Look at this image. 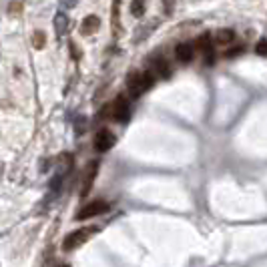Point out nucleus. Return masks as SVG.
Masks as SVG:
<instances>
[{
  "instance_id": "nucleus-1",
  "label": "nucleus",
  "mask_w": 267,
  "mask_h": 267,
  "mask_svg": "<svg viewBox=\"0 0 267 267\" xmlns=\"http://www.w3.org/2000/svg\"><path fill=\"white\" fill-rule=\"evenodd\" d=\"M153 74L151 72H141V70H130L126 76V90L130 98H139L143 92H147L153 86Z\"/></svg>"
},
{
  "instance_id": "nucleus-2",
  "label": "nucleus",
  "mask_w": 267,
  "mask_h": 267,
  "mask_svg": "<svg viewBox=\"0 0 267 267\" xmlns=\"http://www.w3.org/2000/svg\"><path fill=\"white\" fill-rule=\"evenodd\" d=\"M96 231H98L96 225H90V227H82V229L70 231V233L64 237V241H62V249H64V251H74V249H78V247L84 245Z\"/></svg>"
},
{
  "instance_id": "nucleus-3",
  "label": "nucleus",
  "mask_w": 267,
  "mask_h": 267,
  "mask_svg": "<svg viewBox=\"0 0 267 267\" xmlns=\"http://www.w3.org/2000/svg\"><path fill=\"white\" fill-rule=\"evenodd\" d=\"M108 209H110V205H108L106 201H100V199H98V201H90V203H84V207L76 211L74 219H76V221H82V219H94V217L106 213Z\"/></svg>"
},
{
  "instance_id": "nucleus-4",
  "label": "nucleus",
  "mask_w": 267,
  "mask_h": 267,
  "mask_svg": "<svg viewBox=\"0 0 267 267\" xmlns=\"http://www.w3.org/2000/svg\"><path fill=\"white\" fill-rule=\"evenodd\" d=\"M108 114L116 120V122H126L128 120V116H130V108H128V100L122 96V94H118L110 104H108Z\"/></svg>"
},
{
  "instance_id": "nucleus-5",
  "label": "nucleus",
  "mask_w": 267,
  "mask_h": 267,
  "mask_svg": "<svg viewBox=\"0 0 267 267\" xmlns=\"http://www.w3.org/2000/svg\"><path fill=\"white\" fill-rule=\"evenodd\" d=\"M195 44H197V48L203 52L205 62H207V64H213V62H215V52H213V40H211V34H209V32H203V34L195 40Z\"/></svg>"
},
{
  "instance_id": "nucleus-6",
  "label": "nucleus",
  "mask_w": 267,
  "mask_h": 267,
  "mask_svg": "<svg viewBox=\"0 0 267 267\" xmlns=\"http://www.w3.org/2000/svg\"><path fill=\"white\" fill-rule=\"evenodd\" d=\"M94 149L98 151V153H104V151H108L112 145H114V135L108 130V128H100L96 135H94Z\"/></svg>"
},
{
  "instance_id": "nucleus-7",
  "label": "nucleus",
  "mask_w": 267,
  "mask_h": 267,
  "mask_svg": "<svg viewBox=\"0 0 267 267\" xmlns=\"http://www.w3.org/2000/svg\"><path fill=\"white\" fill-rule=\"evenodd\" d=\"M175 56H177V58H179V62H183V64L191 62V60H193V56H195V50H193L191 42H179V44H177V48H175Z\"/></svg>"
},
{
  "instance_id": "nucleus-8",
  "label": "nucleus",
  "mask_w": 267,
  "mask_h": 267,
  "mask_svg": "<svg viewBox=\"0 0 267 267\" xmlns=\"http://www.w3.org/2000/svg\"><path fill=\"white\" fill-rule=\"evenodd\" d=\"M98 26H100V18L94 16V14H88V16L82 20V24H80V32H82L84 36H90V34H94V32L98 30Z\"/></svg>"
},
{
  "instance_id": "nucleus-9",
  "label": "nucleus",
  "mask_w": 267,
  "mask_h": 267,
  "mask_svg": "<svg viewBox=\"0 0 267 267\" xmlns=\"http://www.w3.org/2000/svg\"><path fill=\"white\" fill-rule=\"evenodd\" d=\"M153 68H155V72H157L161 78H169V76H171V66H169V62H167L161 54L153 58Z\"/></svg>"
},
{
  "instance_id": "nucleus-10",
  "label": "nucleus",
  "mask_w": 267,
  "mask_h": 267,
  "mask_svg": "<svg viewBox=\"0 0 267 267\" xmlns=\"http://www.w3.org/2000/svg\"><path fill=\"white\" fill-rule=\"evenodd\" d=\"M215 42H217V44H223V46H227V44L235 42V32H233L231 28L217 30V34H215Z\"/></svg>"
},
{
  "instance_id": "nucleus-11",
  "label": "nucleus",
  "mask_w": 267,
  "mask_h": 267,
  "mask_svg": "<svg viewBox=\"0 0 267 267\" xmlns=\"http://www.w3.org/2000/svg\"><path fill=\"white\" fill-rule=\"evenodd\" d=\"M66 28H68V18H66V14H64V12H56V16H54V30H56V34L62 36V34L66 32Z\"/></svg>"
},
{
  "instance_id": "nucleus-12",
  "label": "nucleus",
  "mask_w": 267,
  "mask_h": 267,
  "mask_svg": "<svg viewBox=\"0 0 267 267\" xmlns=\"http://www.w3.org/2000/svg\"><path fill=\"white\" fill-rule=\"evenodd\" d=\"M96 167H98L96 163L88 167V173H86V179H84V183H82V191H80V195H82V197L90 191V185H92V181H94V177H96Z\"/></svg>"
},
{
  "instance_id": "nucleus-13",
  "label": "nucleus",
  "mask_w": 267,
  "mask_h": 267,
  "mask_svg": "<svg viewBox=\"0 0 267 267\" xmlns=\"http://www.w3.org/2000/svg\"><path fill=\"white\" fill-rule=\"evenodd\" d=\"M130 14L141 18L145 14V0H132L130 2Z\"/></svg>"
},
{
  "instance_id": "nucleus-14",
  "label": "nucleus",
  "mask_w": 267,
  "mask_h": 267,
  "mask_svg": "<svg viewBox=\"0 0 267 267\" xmlns=\"http://www.w3.org/2000/svg\"><path fill=\"white\" fill-rule=\"evenodd\" d=\"M44 42H46V36H44V32L42 30H36L34 34H32V44H34V48H44Z\"/></svg>"
},
{
  "instance_id": "nucleus-15",
  "label": "nucleus",
  "mask_w": 267,
  "mask_h": 267,
  "mask_svg": "<svg viewBox=\"0 0 267 267\" xmlns=\"http://www.w3.org/2000/svg\"><path fill=\"white\" fill-rule=\"evenodd\" d=\"M243 52H245V44H237V46H233V48H229L225 52V58H235V56H239Z\"/></svg>"
},
{
  "instance_id": "nucleus-16",
  "label": "nucleus",
  "mask_w": 267,
  "mask_h": 267,
  "mask_svg": "<svg viewBox=\"0 0 267 267\" xmlns=\"http://www.w3.org/2000/svg\"><path fill=\"white\" fill-rule=\"evenodd\" d=\"M255 52H257L259 56H267V40H265V38H261V40L255 44Z\"/></svg>"
},
{
  "instance_id": "nucleus-17",
  "label": "nucleus",
  "mask_w": 267,
  "mask_h": 267,
  "mask_svg": "<svg viewBox=\"0 0 267 267\" xmlns=\"http://www.w3.org/2000/svg\"><path fill=\"white\" fill-rule=\"evenodd\" d=\"M163 2H165V12L171 14L173 12V0H163Z\"/></svg>"
},
{
  "instance_id": "nucleus-18",
  "label": "nucleus",
  "mask_w": 267,
  "mask_h": 267,
  "mask_svg": "<svg viewBox=\"0 0 267 267\" xmlns=\"http://www.w3.org/2000/svg\"><path fill=\"white\" fill-rule=\"evenodd\" d=\"M70 50H72V56H74V58H78V56H80V52H76V46H74V42H70Z\"/></svg>"
},
{
  "instance_id": "nucleus-19",
  "label": "nucleus",
  "mask_w": 267,
  "mask_h": 267,
  "mask_svg": "<svg viewBox=\"0 0 267 267\" xmlns=\"http://www.w3.org/2000/svg\"><path fill=\"white\" fill-rule=\"evenodd\" d=\"M58 267H68V265H66V263H62V265H58Z\"/></svg>"
}]
</instances>
